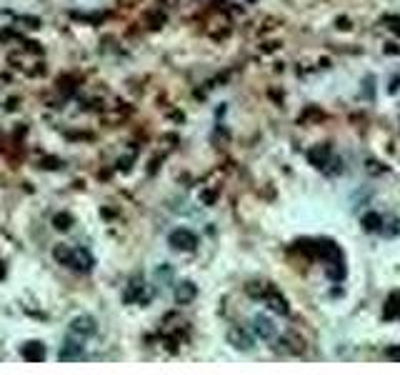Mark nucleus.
<instances>
[{"label": "nucleus", "mask_w": 400, "mask_h": 375, "mask_svg": "<svg viewBox=\"0 0 400 375\" xmlns=\"http://www.w3.org/2000/svg\"><path fill=\"white\" fill-rule=\"evenodd\" d=\"M168 243H170L173 250L190 253V250H195V245H198V235H195L193 230H188V228H178V230H173V233L168 235Z\"/></svg>", "instance_id": "1"}, {"label": "nucleus", "mask_w": 400, "mask_h": 375, "mask_svg": "<svg viewBox=\"0 0 400 375\" xmlns=\"http://www.w3.org/2000/svg\"><path fill=\"white\" fill-rule=\"evenodd\" d=\"M225 338H228V343H230L233 348H238V350H250V348L255 345L253 335H250L243 325H230L228 333H225Z\"/></svg>", "instance_id": "2"}, {"label": "nucleus", "mask_w": 400, "mask_h": 375, "mask_svg": "<svg viewBox=\"0 0 400 375\" xmlns=\"http://www.w3.org/2000/svg\"><path fill=\"white\" fill-rule=\"evenodd\" d=\"M58 358L60 360H80V358H85V353H83V338L70 335L68 340H65V345L60 348Z\"/></svg>", "instance_id": "3"}, {"label": "nucleus", "mask_w": 400, "mask_h": 375, "mask_svg": "<svg viewBox=\"0 0 400 375\" xmlns=\"http://www.w3.org/2000/svg\"><path fill=\"white\" fill-rule=\"evenodd\" d=\"M68 268L80 270V273H88V270L93 268V255H90L85 248H73V255H70Z\"/></svg>", "instance_id": "4"}, {"label": "nucleus", "mask_w": 400, "mask_h": 375, "mask_svg": "<svg viewBox=\"0 0 400 375\" xmlns=\"http://www.w3.org/2000/svg\"><path fill=\"white\" fill-rule=\"evenodd\" d=\"M95 333V318L93 315H78L73 318L70 323V335H78V338H88Z\"/></svg>", "instance_id": "5"}, {"label": "nucleus", "mask_w": 400, "mask_h": 375, "mask_svg": "<svg viewBox=\"0 0 400 375\" xmlns=\"http://www.w3.org/2000/svg\"><path fill=\"white\" fill-rule=\"evenodd\" d=\"M263 298H265V305H268L273 313H278V315H288V300H285L283 295H280L275 288H268Z\"/></svg>", "instance_id": "6"}, {"label": "nucleus", "mask_w": 400, "mask_h": 375, "mask_svg": "<svg viewBox=\"0 0 400 375\" xmlns=\"http://www.w3.org/2000/svg\"><path fill=\"white\" fill-rule=\"evenodd\" d=\"M195 295H198V288H195L190 280H183V283L175 285V303H178V305H188V303H193Z\"/></svg>", "instance_id": "7"}, {"label": "nucleus", "mask_w": 400, "mask_h": 375, "mask_svg": "<svg viewBox=\"0 0 400 375\" xmlns=\"http://www.w3.org/2000/svg\"><path fill=\"white\" fill-rule=\"evenodd\" d=\"M305 155H308L310 165H315V168H325V163H328V158H330V148H328V145H315V148L308 150Z\"/></svg>", "instance_id": "8"}, {"label": "nucleus", "mask_w": 400, "mask_h": 375, "mask_svg": "<svg viewBox=\"0 0 400 375\" xmlns=\"http://www.w3.org/2000/svg\"><path fill=\"white\" fill-rule=\"evenodd\" d=\"M148 293H145V288H143V283H130L128 285V290L123 293V300L125 303H148Z\"/></svg>", "instance_id": "9"}, {"label": "nucleus", "mask_w": 400, "mask_h": 375, "mask_svg": "<svg viewBox=\"0 0 400 375\" xmlns=\"http://www.w3.org/2000/svg\"><path fill=\"white\" fill-rule=\"evenodd\" d=\"M283 345H285V350L293 353V355H303V353H305V340H303L300 335H295L293 330L283 335Z\"/></svg>", "instance_id": "10"}, {"label": "nucleus", "mask_w": 400, "mask_h": 375, "mask_svg": "<svg viewBox=\"0 0 400 375\" xmlns=\"http://www.w3.org/2000/svg\"><path fill=\"white\" fill-rule=\"evenodd\" d=\"M23 358L25 360H43L45 358V348H43V343H38V340H30V343H25L23 345Z\"/></svg>", "instance_id": "11"}, {"label": "nucleus", "mask_w": 400, "mask_h": 375, "mask_svg": "<svg viewBox=\"0 0 400 375\" xmlns=\"http://www.w3.org/2000/svg\"><path fill=\"white\" fill-rule=\"evenodd\" d=\"M325 273H328L330 280H343V278H345L343 258H338V260H328V262H325Z\"/></svg>", "instance_id": "12"}, {"label": "nucleus", "mask_w": 400, "mask_h": 375, "mask_svg": "<svg viewBox=\"0 0 400 375\" xmlns=\"http://www.w3.org/2000/svg\"><path fill=\"white\" fill-rule=\"evenodd\" d=\"M255 333H258L260 338H265V340H270V338L275 335V325H273V320L258 315V318H255Z\"/></svg>", "instance_id": "13"}, {"label": "nucleus", "mask_w": 400, "mask_h": 375, "mask_svg": "<svg viewBox=\"0 0 400 375\" xmlns=\"http://www.w3.org/2000/svg\"><path fill=\"white\" fill-rule=\"evenodd\" d=\"M383 315H385L388 320H393V318H398V315H400V293H393V295L388 298Z\"/></svg>", "instance_id": "14"}, {"label": "nucleus", "mask_w": 400, "mask_h": 375, "mask_svg": "<svg viewBox=\"0 0 400 375\" xmlns=\"http://www.w3.org/2000/svg\"><path fill=\"white\" fill-rule=\"evenodd\" d=\"M363 230H368V233H375V230H380V225H383V218L378 215V213H365L363 215Z\"/></svg>", "instance_id": "15"}, {"label": "nucleus", "mask_w": 400, "mask_h": 375, "mask_svg": "<svg viewBox=\"0 0 400 375\" xmlns=\"http://www.w3.org/2000/svg\"><path fill=\"white\" fill-rule=\"evenodd\" d=\"M70 255H73V248H68V245H58V248L53 250V258L60 262V265H68V262H70Z\"/></svg>", "instance_id": "16"}, {"label": "nucleus", "mask_w": 400, "mask_h": 375, "mask_svg": "<svg viewBox=\"0 0 400 375\" xmlns=\"http://www.w3.org/2000/svg\"><path fill=\"white\" fill-rule=\"evenodd\" d=\"M53 223H55V228H58V230H68L70 225H73V218H70L68 213H60V215H55Z\"/></svg>", "instance_id": "17"}, {"label": "nucleus", "mask_w": 400, "mask_h": 375, "mask_svg": "<svg viewBox=\"0 0 400 375\" xmlns=\"http://www.w3.org/2000/svg\"><path fill=\"white\" fill-rule=\"evenodd\" d=\"M215 198H218V193H215V190H203V195H200V200H203L205 205H213V203H215Z\"/></svg>", "instance_id": "18"}, {"label": "nucleus", "mask_w": 400, "mask_h": 375, "mask_svg": "<svg viewBox=\"0 0 400 375\" xmlns=\"http://www.w3.org/2000/svg\"><path fill=\"white\" fill-rule=\"evenodd\" d=\"M385 358H390V360H398V363H400V345H390V348L385 350Z\"/></svg>", "instance_id": "19"}, {"label": "nucleus", "mask_w": 400, "mask_h": 375, "mask_svg": "<svg viewBox=\"0 0 400 375\" xmlns=\"http://www.w3.org/2000/svg\"><path fill=\"white\" fill-rule=\"evenodd\" d=\"M390 20H393V23H395V25H393V30H395V33H398V35H400V18H390Z\"/></svg>", "instance_id": "20"}, {"label": "nucleus", "mask_w": 400, "mask_h": 375, "mask_svg": "<svg viewBox=\"0 0 400 375\" xmlns=\"http://www.w3.org/2000/svg\"><path fill=\"white\" fill-rule=\"evenodd\" d=\"M5 275V268H3V262H0V278H3Z\"/></svg>", "instance_id": "21"}]
</instances>
